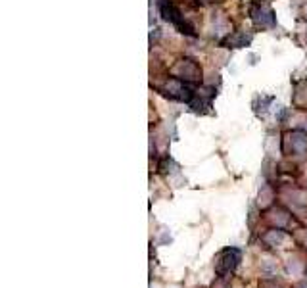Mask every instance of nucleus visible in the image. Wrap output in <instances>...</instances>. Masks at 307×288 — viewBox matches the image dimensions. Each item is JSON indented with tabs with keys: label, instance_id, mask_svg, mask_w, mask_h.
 <instances>
[{
	"label": "nucleus",
	"instance_id": "f257e3e1",
	"mask_svg": "<svg viewBox=\"0 0 307 288\" xmlns=\"http://www.w3.org/2000/svg\"><path fill=\"white\" fill-rule=\"evenodd\" d=\"M171 72H173V77H177L179 81L188 83V85H196L202 81V68L198 66L196 60H190V58L177 60V64Z\"/></svg>",
	"mask_w": 307,
	"mask_h": 288
},
{
	"label": "nucleus",
	"instance_id": "f03ea898",
	"mask_svg": "<svg viewBox=\"0 0 307 288\" xmlns=\"http://www.w3.org/2000/svg\"><path fill=\"white\" fill-rule=\"evenodd\" d=\"M250 18H252L253 25H255L257 29H271V27H274V23H276V18H274L273 8L269 4H265V2L252 6Z\"/></svg>",
	"mask_w": 307,
	"mask_h": 288
},
{
	"label": "nucleus",
	"instance_id": "7ed1b4c3",
	"mask_svg": "<svg viewBox=\"0 0 307 288\" xmlns=\"http://www.w3.org/2000/svg\"><path fill=\"white\" fill-rule=\"evenodd\" d=\"M240 261V252L235 250V248H227L223 252L217 255V261H215V271L219 273L221 279H227V275H231L235 267L238 265Z\"/></svg>",
	"mask_w": 307,
	"mask_h": 288
},
{
	"label": "nucleus",
	"instance_id": "20e7f679",
	"mask_svg": "<svg viewBox=\"0 0 307 288\" xmlns=\"http://www.w3.org/2000/svg\"><path fill=\"white\" fill-rule=\"evenodd\" d=\"M250 42H252V35H246V31H233L223 40V44H227L229 48H242L248 46Z\"/></svg>",
	"mask_w": 307,
	"mask_h": 288
}]
</instances>
